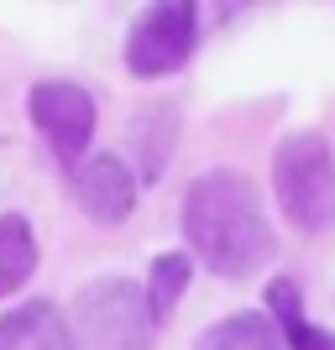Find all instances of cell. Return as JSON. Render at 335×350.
Here are the masks:
<instances>
[{"label": "cell", "mask_w": 335, "mask_h": 350, "mask_svg": "<svg viewBox=\"0 0 335 350\" xmlns=\"http://www.w3.org/2000/svg\"><path fill=\"white\" fill-rule=\"evenodd\" d=\"M27 116L37 126V136L47 142V152L73 173L84 162L89 142H95V94L73 79H42L27 94Z\"/></svg>", "instance_id": "obj_5"}, {"label": "cell", "mask_w": 335, "mask_h": 350, "mask_svg": "<svg viewBox=\"0 0 335 350\" xmlns=\"http://www.w3.org/2000/svg\"><path fill=\"white\" fill-rule=\"evenodd\" d=\"M69 350H158V319L147 308L142 282L132 278H95L73 293Z\"/></svg>", "instance_id": "obj_2"}, {"label": "cell", "mask_w": 335, "mask_h": 350, "mask_svg": "<svg viewBox=\"0 0 335 350\" xmlns=\"http://www.w3.org/2000/svg\"><path fill=\"white\" fill-rule=\"evenodd\" d=\"M189 278H194V256L189 251H158L152 267H147V308H152V319H173L178 298L189 293Z\"/></svg>", "instance_id": "obj_12"}, {"label": "cell", "mask_w": 335, "mask_h": 350, "mask_svg": "<svg viewBox=\"0 0 335 350\" xmlns=\"http://www.w3.org/2000/svg\"><path fill=\"white\" fill-rule=\"evenodd\" d=\"M194 47H199V11L189 0H162L147 5L126 31V68L132 79H168L189 68Z\"/></svg>", "instance_id": "obj_4"}, {"label": "cell", "mask_w": 335, "mask_h": 350, "mask_svg": "<svg viewBox=\"0 0 335 350\" xmlns=\"http://www.w3.org/2000/svg\"><path fill=\"white\" fill-rule=\"evenodd\" d=\"M194 350H283L273 319L257 314V308H241V314H225L194 340Z\"/></svg>", "instance_id": "obj_11"}, {"label": "cell", "mask_w": 335, "mask_h": 350, "mask_svg": "<svg viewBox=\"0 0 335 350\" xmlns=\"http://www.w3.org/2000/svg\"><path fill=\"white\" fill-rule=\"evenodd\" d=\"M273 193L293 230L320 235L335 225V152L320 131H288L277 142Z\"/></svg>", "instance_id": "obj_3"}, {"label": "cell", "mask_w": 335, "mask_h": 350, "mask_svg": "<svg viewBox=\"0 0 335 350\" xmlns=\"http://www.w3.org/2000/svg\"><path fill=\"white\" fill-rule=\"evenodd\" d=\"M73 199L95 225H121L136 209V173L126 167V157L116 152H95L73 167Z\"/></svg>", "instance_id": "obj_6"}, {"label": "cell", "mask_w": 335, "mask_h": 350, "mask_svg": "<svg viewBox=\"0 0 335 350\" xmlns=\"http://www.w3.org/2000/svg\"><path fill=\"white\" fill-rule=\"evenodd\" d=\"M184 241L189 256L204 262L215 278H251L273 262L277 235L262 209V193L236 167H210L184 189Z\"/></svg>", "instance_id": "obj_1"}, {"label": "cell", "mask_w": 335, "mask_h": 350, "mask_svg": "<svg viewBox=\"0 0 335 350\" xmlns=\"http://www.w3.org/2000/svg\"><path fill=\"white\" fill-rule=\"evenodd\" d=\"M42 262V246H37V230H32L27 215H0V298H11L32 282Z\"/></svg>", "instance_id": "obj_10"}, {"label": "cell", "mask_w": 335, "mask_h": 350, "mask_svg": "<svg viewBox=\"0 0 335 350\" xmlns=\"http://www.w3.org/2000/svg\"><path fill=\"white\" fill-rule=\"evenodd\" d=\"M178 105L173 100H147L132 110V152H136V183H158L168 173V157L178 146Z\"/></svg>", "instance_id": "obj_7"}, {"label": "cell", "mask_w": 335, "mask_h": 350, "mask_svg": "<svg viewBox=\"0 0 335 350\" xmlns=\"http://www.w3.org/2000/svg\"><path fill=\"white\" fill-rule=\"evenodd\" d=\"M267 319H273L283 350H335V335L320 324L304 319V298H299V282L293 278H273L267 282Z\"/></svg>", "instance_id": "obj_9"}, {"label": "cell", "mask_w": 335, "mask_h": 350, "mask_svg": "<svg viewBox=\"0 0 335 350\" xmlns=\"http://www.w3.org/2000/svg\"><path fill=\"white\" fill-rule=\"evenodd\" d=\"M0 350H69V319L53 298H27L0 314Z\"/></svg>", "instance_id": "obj_8"}]
</instances>
